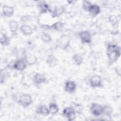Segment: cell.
Segmentation results:
<instances>
[{
  "mask_svg": "<svg viewBox=\"0 0 121 121\" xmlns=\"http://www.w3.org/2000/svg\"><path fill=\"white\" fill-rule=\"evenodd\" d=\"M107 54L110 64L116 61L120 56V48L114 44H109L107 48Z\"/></svg>",
  "mask_w": 121,
  "mask_h": 121,
  "instance_id": "cell-1",
  "label": "cell"
},
{
  "mask_svg": "<svg viewBox=\"0 0 121 121\" xmlns=\"http://www.w3.org/2000/svg\"><path fill=\"white\" fill-rule=\"evenodd\" d=\"M19 102L22 106L28 107L32 103V97L28 94H23L20 96Z\"/></svg>",
  "mask_w": 121,
  "mask_h": 121,
  "instance_id": "cell-2",
  "label": "cell"
},
{
  "mask_svg": "<svg viewBox=\"0 0 121 121\" xmlns=\"http://www.w3.org/2000/svg\"><path fill=\"white\" fill-rule=\"evenodd\" d=\"M104 110V107H103L101 105L96 103L92 104L90 108L91 113L94 115L96 116H99L102 113H103Z\"/></svg>",
  "mask_w": 121,
  "mask_h": 121,
  "instance_id": "cell-3",
  "label": "cell"
},
{
  "mask_svg": "<svg viewBox=\"0 0 121 121\" xmlns=\"http://www.w3.org/2000/svg\"><path fill=\"white\" fill-rule=\"evenodd\" d=\"M64 116L66 117L69 121H72L75 118V110L71 107H68L64 109L63 111Z\"/></svg>",
  "mask_w": 121,
  "mask_h": 121,
  "instance_id": "cell-4",
  "label": "cell"
},
{
  "mask_svg": "<svg viewBox=\"0 0 121 121\" xmlns=\"http://www.w3.org/2000/svg\"><path fill=\"white\" fill-rule=\"evenodd\" d=\"M69 42L70 39L69 37L66 35H63L60 38L58 42V44L60 48L66 49L68 47Z\"/></svg>",
  "mask_w": 121,
  "mask_h": 121,
  "instance_id": "cell-5",
  "label": "cell"
},
{
  "mask_svg": "<svg viewBox=\"0 0 121 121\" xmlns=\"http://www.w3.org/2000/svg\"><path fill=\"white\" fill-rule=\"evenodd\" d=\"M79 37L82 43H89L91 41V35L87 31H83L79 33Z\"/></svg>",
  "mask_w": 121,
  "mask_h": 121,
  "instance_id": "cell-6",
  "label": "cell"
},
{
  "mask_svg": "<svg viewBox=\"0 0 121 121\" xmlns=\"http://www.w3.org/2000/svg\"><path fill=\"white\" fill-rule=\"evenodd\" d=\"M102 79L100 76L94 75L90 79V85L93 87L101 86Z\"/></svg>",
  "mask_w": 121,
  "mask_h": 121,
  "instance_id": "cell-7",
  "label": "cell"
},
{
  "mask_svg": "<svg viewBox=\"0 0 121 121\" xmlns=\"http://www.w3.org/2000/svg\"><path fill=\"white\" fill-rule=\"evenodd\" d=\"M76 88V84L73 81H67L65 85V90L69 93L73 92Z\"/></svg>",
  "mask_w": 121,
  "mask_h": 121,
  "instance_id": "cell-8",
  "label": "cell"
},
{
  "mask_svg": "<svg viewBox=\"0 0 121 121\" xmlns=\"http://www.w3.org/2000/svg\"><path fill=\"white\" fill-rule=\"evenodd\" d=\"M26 67V63L22 59L17 60L14 63V68L17 70L22 71L25 69Z\"/></svg>",
  "mask_w": 121,
  "mask_h": 121,
  "instance_id": "cell-9",
  "label": "cell"
},
{
  "mask_svg": "<svg viewBox=\"0 0 121 121\" xmlns=\"http://www.w3.org/2000/svg\"><path fill=\"white\" fill-rule=\"evenodd\" d=\"M14 12L13 7L8 6L4 5L2 8V13L4 16L8 17H10L12 16Z\"/></svg>",
  "mask_w": 121,
  "mask_h": 121,
  "instance_id": "cell-10",
  "label": "cell"
},
{
  "mask_svg": "<svg viewBox=\"0 0 121 121\" xmlns=\"http://www.w3.org/2000/svg\"><path fill=\"white\" fill-rule=\"evenodd\" d=\"M57 61V58L52 54L49 55L46 59L47 64L50 68H53L56 66Z\"/></svg>",
  "mask_w": 121,
  "mask_h": 121,
  "instance_id": "cell-11",
  "label": "cell"
},
{
  "mask_svg": "<svg viewBox=\"0 0 121 121\" xmlns=\"http://www.w3.org/2000/svg\"><path fill=\"white\" fill-rule=\"evenodd\" d=\"M36 112L37 114L43 116H47L50 113L49 109L45 105H42L38 107L36 109Z\"/></svg>",
  "mask_w": 121,
  "mask_h": 121,
  "instance_id": "cell-12",
  "label": "cell"
},
{
  "mask_svg": "<svg viewBox=\"0 0 121 121\" xmlns=\"http://www.w3.org/2000/svg\"><path fill=\"white\" fill-rule=\"evenodd\" d=\"M33 81L35 84H40L45 82L46 78L43 75L40 73H36L34 77Z\"/></svg>",
  "mask_w": 121,
  "mask_h": 121,
  "instance_id": "cell-13",
  "label": "cell"
},
{
  "mask_svg": "<svg viewBox=\"0 0 121 121\" xmlns=\"http://www.w3.org/2000/svg\"><path fill=\"white\" fill-rule=\"evenodd\" d=\"M38 7L42 13H46L50 11V9L49 5L44 1H41L39 3Z\"/></svg>",
  "mask_w": 121,
  "mask_h": 121,
  "instance_id": "cell-14",
  "label": "cell"
},
{
  "mask_svg": "<svg viewBox=\"0 0 121 121\" xmlns=\"http://www.w3.org/2000/svg\"><path fill=\"white\" fill-rule=\"evenodd\" d=\"M64 12V8L61 6H56L54 8L52 11V16L53 17H59Z\"/></svg>",
  "mask_w": 121,
  "mask_h": 121,
  "instance_id": "cell-15",
  "label": "cell"
},
{
  "mask_svg": "<svg viewBox=\"0 0 121 121\" xmlns=\"http://www.w3.org/2000/svg\"><path fill=\"white\" fill-rule=\"evenodd\" d=\"M22 33L25 35H30L33 33L32 28L27 25H23L20 27Z\"/></svg>",
  "mask_w": 121,
  "mask_h": 121,
  "instance_id": "cell-16",
  "label": "cell"
},
{
  "mask_svg": "<svg viewBox=\"0 0 121 121\" xmlns=\"http://www.w3.org/2000/svg\"><path fill=\"white\" fill-rule=\"evenodd\" d=\"M88 11L91 14L96 16L100 13V9L99 6L97 5H91Z\"/></svg>",
  "mask_w": 121,
  "mask_h": 121,
  "instance_id": "cell-17",
  "label": "cell"
},
{
  "mask_svg": "<svg viewBox=\"0 0 121 121\" xmlns=\"http://www.w3.org/2000/svg\"><path fill=\"white\" fill-rule=\"evenodd\" d=\"M26 61L29 65L35 64L37 61V59L36 57L33 54H28L26 56Z\"/></svg>",
  "mask_w": 121,
  "mask_h": 121,
  "instance_id": "cell-18",
  "label": "cell"
},
{
  "mask_svg": "<svg viewBox=\"0 0 121 121\" xmlns=\"http://www.w3.org/2000/svg\"><path fill=\"white\" fill-rule=\"evenodd\" d=\"M0 43L3 45H8L10 43V39L5 34H1Z\"/></svg>",
  "mask_w": 121,
  "mask_h": 121,
  "instance_id": "cell-19",
  "label": "cell"
},
{
  "mask_svg": "<svg viewBox=\"0 0 121 121\" xmlns=\"http://www.w3.org/2000/svg\"><path fill=\"white\" fill-rule=\"evenodd\" d=\"M9 29L11 32L15 33L17 31L18 26V23L17 21L15 20H12L10 21L9 24Z\"/></svg>",
  "mask_w": 121,
  "mask_h": 121,
  "instance_id": "cell-20",
  "label": "cell"
},
{
  "mask_svg": "<svg viewBox=\"0 0 121 121\" xmlns=\"http://www.w3.org/2000/svg\"><path fill=\"white\" fill-rule=\"evenodd\" d=\"M73 60L75 62V63L77 65H78V66L80 65L83 62V58L80 55L78 54H75L73 56Z\"/></svg>",
  "mask_w": 121,
  "mask_h": 121,
  "instance_id": "cell-21",
  "label": "cell"
},
{
  "mask_svg": "<svg viewBox=\"0 0 121 121\" xmlns=\"http://www.w3.org/2000/svg\"><path fill=\"white\" fill-rule=\"evenodd\" d=\"M50 112L52 114H55L59 111V108L58 105L55 104L51 103L50 104L49 107Z\"/></svg>",
  "mask_w": 121,
  "mask_h": 121,
  "instance_id": "cell-22",
  "label": "cell"
},
{
  "mask_svg": "<svg viewBox=\"0 0 121 121\" xmlns=\"http://www.w3.org/2000/svg\"><path fill=\"white\" fill-rule=\"evenodd\" d=\"M41 39L44 42L47 43L52 41V37L49 34L43 32L41 35Z\"/></svg>",
  "mask_w": 121,
  "mask_h": 121,
  "instance_id": "cell-23",
  "label": "cell"
},
{
  "mask_svg": "<svg viewBox=\"0 0 121 121\" xmlns=\"http://www.w3.org/2000/svg\"><path fill=\"white\" fill-rule=\"evenodd\" d=\"M63 24L62 22H57L52 25V27L57 30H60L63 27Z\"/></svg>",
  "mask_w": 121,
  "mask_h": 121,
  "instance_id": "cell-24",
  "label": "cell"
},
{
  "mask_svg": "<svg viewBox=\"0 0 121 121\" xmlns=\"http://www.w3.org/2000/svg\"><path fill=\"white\" fill-rule=\"evenodd\" d=\"M91 5V3H90L89 1L87 0L84 1L83 2V8L86 10H88Z\"/></svg>",
  "mask_w": 121,
  "mask_h": 121,
  "instance_id": "cell-25",
  "label": "cell"
}]
</instances>
